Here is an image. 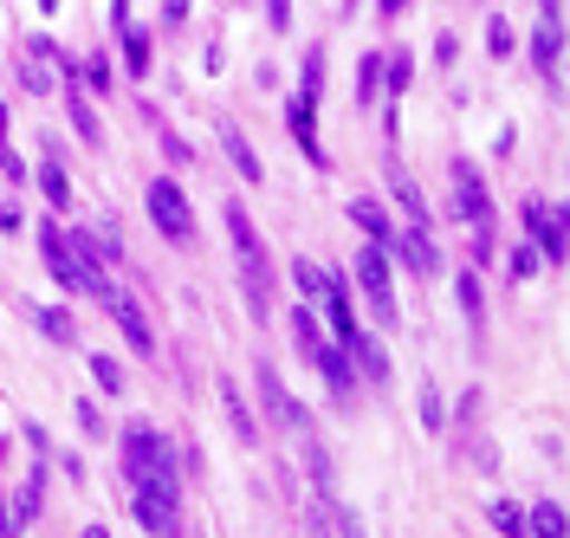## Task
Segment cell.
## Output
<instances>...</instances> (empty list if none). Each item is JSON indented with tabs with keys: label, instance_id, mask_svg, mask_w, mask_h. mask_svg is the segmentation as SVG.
Here are the masks:
<instances>
[{
	"label": "cell",
	"instance_id": "6da1fadb",
	"mask_svg": "<svg viewBox=\"0 0 570 538\" xmlns=\"http://www.w3.org/2000/svg\"><path fill=\"white\" fill-rule=\"evenodd\" d=\"M124 480L137 487V493H176V461H169V441L137 422V429H124Z\"/></svg>",
	"mask_w": 570,
	"mask_h": 538
},
{
	"label": "cell",
	"instance_id": "7a4b0ae2",
	"mask_svg": "<svg viewBox=\"0 0 570 538\" xmlns=\"http://www.w3.org/2000/svg\"><path fill=\"white\" fill-rule=\"evenodd\" d=\"M149 221H156V234L169 241V247H195V234H202V221H195V208H188V195H181V182L156 176L149 182Z\"/></svg>",
	"mask_w": 570,
	"mask_h": 538
},
{
	"label": "cell",
	"instance_id": "3957f363",
	"mask_svg": "<svg viewBox=\"0 0 570 538\" xmlns=\"http://www.w3.org/2000/svg\"><path fill=\"white\" fill-rule=\"evenodd\" d=\"M356 292H363V305H370V319L376 324H395L402 319V305H395V286H390V247H370L356 253Z\"/></svg>",
	"mask_w": 570,
	"mask_h": 538
},
{
	"label": "cell",
	"instance_id": "277c9868",
	"mask_svg": "<svg viewBox=\"0 0 570 538\" xmlns=\"http://www.w3.org/2000/svg\"><path fill=\"white\" fill-rule=\"evenodd\" d=\"M220 221H227V241H234V260H240V280L273 286V260H266V241H259L253 215L240 208V202H227V208H220Z\"/></svg>",
	"mask_w": 570,
	"mask_h": 538
},
{
	"label": "cell",
	"instance_id": "5b68a950",
	"mask_svg": "<svg viewBox=\"0 0 570 538\" xmlns=\"http://www.w3.org/2000/svg\"><path fill=\"white\" fill-rule=\"evenodd\" d=\"M525 234H532V247L544 266H564L570 260V208H558V202H525Z\"/></svg>",
	"mask_w": 570,
	"mask_h": 538
},
{
	"label": "cell",
	"instance_id": "8992f818",
	"mask_svg": "<svg viewBox=\"0 0 570 538\" xmlns=\"http://www.w3.org/2000/svg\"><path fill=\"white\" fill-rule=\"evenodd\" d=\"M39 253H46V273H52V280H59L66 292H105V280H98V273H91V266L71 253V241L59 234V227H52V221L39 227Z\"/></svg>",
	"mask_w": 570,
	"mask_h": 538
},
{
	"label": "cell",
	"instance_id": "52a82bcc",
	"mask_svg": "<svg viewBox=\"0 0 570 538\" xmlns=\"http://www.w3.org/2000/svg\"><path fill=\"white\" fill-rule=\"evenodd\" d=\"M448 182H454V221H466V227H493V195H487V176L466 163V156H454V169H448Z\"/></svg>",
	"mask_w": 570,
	"mask_h": 538
},
{
	"label": "cell",
	"instance_id": "ba28073f",
	"mask_svg": "<svg viewBox=\"0 0 570 538\" xmlns=\"http://www.w3.org/2000/svg\"><path fill=\"white\" fill-rule=\"evenodd\" d=\"M253 383H259V402H266V415L279 422V429H298V434H312V415H305V402L285 390V376L273 370V363L259 358L253 363Z\"/></svg>",
	"mask_w": 570,
	"mask_h": 538
},
{
	"label": "cell",
	"instance_id": "9c48e42d",
	"mask_svg": "<svg viewBox=\"0 0 570 538\" xmlns=\"http://www.w3.org/2000/svg\"><path fill=\"white\" fill-rule=\"evenodd\" d=\"M105 312H110V324L130 338V351H137V358H156V331H149V319H142V305L130 299V292H110L105 286Z\"/></svg>",
	"mask_w": 570,
	"mask_h": 538
},
{
	"label": "cell",
	"instance_id": "30bf717a",
	"mask_svg": "<svg viewBox=\"0 0 570 538\" xmlns=\"http://www.w3.org/2000/svg\"><path fill=\"white\" fill-rule=\"evenodd\" d=\"M214 137H220V149H227V163L240 169V182H253V188L266 182V163H259V149L247 144V130H240L234 117H214Z\"/></svg>",
	"mask_w": 570,
	"mask_h": 538
},
{
	"label": "cell",
	"instance_id": "8fae6325",
	"mask_svg": "<svg viewBox=\"0 0 570 538\" xmlns=\"http://www.w3.org/2000/svg\"><path fill=\"white\" fill-rule=\"evenodd\" d=\"M66 241H71V253H78V260H85L98 280H105V266H117V260H124L117 227H78V234H66Z\"/></svg>",
	"mask_w": 570,
	"mask_h": 538
},
{
	"label": "cell",
	"instance_id": "7c38bea8",
	"mask_svg": "<svg viewBox=\"0 0 570 538\" xmlns=\"http://www.w3.org/2000/svg\"><path fill=\"white\" fill-rule=\"evenodd\" d=\"M390 253L415 273V280H428V273H441V247H434V234L428 227H409V234H395L390 241Z\"/></svg>",
	"mask_w": 570,
	"mask_h": 538
},
{
	"label": "cell",
	"instance_id": "4fadbf2b",
	"mask_svg": "<svg viewBox=\"0 0 570 538\" xmlns=\"http://www.w3.org/2000/svg\"><path fill=\"white\" fill-rule=\"evenodd\" d=\"M137 526L149 538H181V506L176 493H137Z\"/></svg>",
	"mask_w": 570,
	"mask_h": 538
},
{
	"label": "cell",
	"instance_id": "5bb4252c",
	"mask_svg": "<svg viewBox=\"0 0 570 538\" xmlns=\"http://www.w3.org/2000/svg\"><path fill=\"white\" fill-rule=\"evenodd\" d=\"M532 66L551 78V91H564V27L558 20H544L532 33Z\"/></svg>",
	"mask_w": 570,
	"mask_h": 538
},
{
	"label": "cell",
	"instance_id": "9a60e30c",
	"mask_svg": "<svg viewBox=\"0 0 570 538\" xmlns=\"http://www.w3.org/2000/svg\"><path fill=\"white\" fill-rule=\"evenodd\" d=\"M312 370H318V376H324V383H331V390H337V395H351V390H356L351 351H344V344H331V338H324L318 351H312Z\"/></svg>",
	"mask_w": 570,
	"mask_h": 538
},
{
	"label": "cell",
	"instance_id": "2e32d148",
	"mask_svg": "<svg viewBox=\"0 0 570 538\" xmlns=\"http://www.w3.org/2000/svg\"><path fill=\"white\" fill-rule=\"evenodd\" d=\"M344 351H351V370L356 376H370V383H390V351H383V344H376V338H370V331H356V338H344Z\"/></svg>",
	"mask_w": 570,
	"mask_h": 538
},
{
	"label": "cell",
	"instance_id": "e0dca14e",
	"mask_svg": "<svg viewBox=\"0 0 570 538\" xmlns=\"http://www.w3.org/2000/svg\"><path fill=\"white\" fill-rule=\"evenodd\" d=\"M324 319L337 324V338H356V331H363V324H356V299H351V286H344L337 273L324 280Z\"/></svg>",
	"mask_w": 570,
	"mask_h": 538
},
{
	"label": "cell",
	"instance_id": "ac0fdd59",
	"mask_svg": "<svg viewBox=\"0 0 570 538\" xmlns=\"http://www.w3.org/2000/svg\"><path fill=\"white\" fill-rule=\"evenodd\" d=\"M390 188H395V202H402V215L415 221V227H428V221H434V215H428V195H422V182L409 176V169H402L395 156H390Z\"/></svg>",
	"mask_w": 570,
	"mask_h": 538
},
{
	"label": "cell",
	"instance_id": "d6986e66",
	"mask_svg": "<svg viewBox=\"0 0 570 538\" xmlns=\"http://www.w3.org/2000/svg\"><path fill=\"white\" fill-rule=\"evenodd\" d=\"M59 98H66V117H71V130H78L85 144H105V124H98V110H91V98L78 91V78H71V85L59 91Z\"/></svg>",
	"mask_w": 570,
	"mask_h": 538
},
{
	"label": "cell",
	"instance_id": "ffe728a7",
	"mask_svg": "<svg viewBox=\"0 0 570 538\" xmlns=\"http://www.w3.org/2000/svg\"><path fill=\"white\" fill-rule=\"evenodd\" d=\"M220 409H227V429L240 434V441H259V422H253V409H247V395L234 390V383H227V376H220Z\"/></svg>",
	"mask_w": 570,
	"mask_h": 538
},
{
	"label": "cell",
	"instance_id": "44dd1931",
	"mask_svg": "<svg viewBox=\"0 0 570 538\" xmlns=\"http://www.w3.org/2000/svg\"><path fill=\"white\" fill-rule=\"evenodd\" d=\"M27 312H33V324L52 344H78V319H71L66 305H27Z\"/></svg>",
	"mask_w": 570,
	"mask_h": 538
},
{
	"label": "cell",
	"instance_id": "7402d4cb",
	"mask_svg": "<svg viewBox=\"0 0 570 538\" xmlns=\"http://www.w3.org/2000/svg\"><path fill=\"white\" fill-rule=\"evenodd\" d=\"M351 221L370 234V241H376V247H390V241H395V227H390V215H383V202H370V195H363V202H351Z\"/></svg>",
	"mask_w": 570,
	"mask_h": 538
},
{
	"label": "cell",
	"instance_id": "603a6c76",
	"mask_svg": "<svg viewBox=\"0 0 570 538\" xmlns=\"http://www.w3.org/2000/svg\"><path fill=\"white\" fill-rule=\"evenodd\" d=\"M376 98H383V52H363L356 59V105L370 110Z\"/></svg>",
	"mask_w": 570,
	"mask_h": 538
},
{
	"label": "cell",
	"instance_id": "cb8c5ba5",
	"mask_svg": "<svg viewBox=\"0 0 570 538\" xmlns=\"http://www.w3.org/2000/svg\"><path fill=\"white\" fill-rule=\"evenodd\" d=\"M292 338H298V358L312 363V351L324 344V331H318V312H312V305H292Z\"/></svg>",
	"mask_w": 570,
	"mask_h": 538
},
{
	"label": "cell",
	"instance_id": "d4e9b609",
	"mask_svg": "<svg viewBox=\"0 0 570 538\" xmlns=\"http://www.w3.org/2000/svg\"><path fill=\"white\" fill-rule=\"evenodd\" d=\"M39 188H46V202H52V208H71V182H66V169H59V156H46V163H39Z\"/></svg>",
	"mask_w": 570,
	"mask_h": 538
},
{
	"label": "cell",
	"instance_id": "484cf974",
	"mask_svg": "<svg viewBox=\"0 0 570 538\" xmlns=\"http://www.w3.org/2000/svg\"><path fill=\"white\" fill-rule=\"evenodd\" d=\"M525 532H538V538H564V506H558V500L532 506V512H525Z\"/></svg>",
	"mask_w": 570,
	"mask_h": 538
},
{
	"label": "cell",
	"instance_id": "4316f807",
	"mask_svg": "<svg viewBox=\"0 0 570 538\" xmlns=\"http://www.w3.org/2000/svg\"><path fill=\"white\" fill-rule=\"evenodd\" d=\"M292 280H298V292L318 305V299H324V280H331V273H324L318 260H292Z\"/></svg>",
	"mask_w": 570,
	"mask_h": 538
},
{
	"label": "cell",
	"instance_id": "83f0119b",
	"mask_svg": "<svg viewBox=\"0 0 570 538\" xmlns=\"http://www.w3.org/2000/svg\"><path fill=\"white\" fill-rule=\"evenodd\" d=\"M487 52H493V59H512V52H519V33H512V20H487Z\"/></svg>",
	"mask_w": 570,
	"mask_h": 538
},
{
	"label": "cell",
	"instance_id": "f1b7e54d",
	"mask_svg": "<svg viewBox=\"0 0 570 538\" xmlns=\"http://www.w3.org/2000/svg\"><path fill=\"white\" fill-rule=\"evenodd\" d=\"M461 305H466V319H473V331H480V319H487V292H480V273H473V266L461 273Z\"/></svg>",
	"mask_w": 570,
	"mask_h": 538
},
{
	"label": "cell",
	"instance_id": "f546056e",
	"mask_svg": "<svg viewBox=\"0 0 570 538\" xmlns=\"http://www.w3.org/2000/svg\"><path fill=\"white\" fill-rule=\"evenodd\" d=\"M487 519H493L505 538H525V512H519L512 500H493V506H487Z\"/></svg>",
	"mask_w": 570,
	"mask_h": 538
},
{
	"label": "cell",
	"instance_id": "4dcf8cb0",
	"mask_svg": "<svg viewBox=\"0 0 570 538\" xmlns=\"http://www.w3.org/2000/svg\"><path fill=\"white\" fill-rule=\"evenodd\" d=\"M27 526H33V519L20 512V500H13V493H0V538H20Z\"/></svg>",
	"mask_w": 570,
	"mask_h": 538
},
{
	"label": "cell",
	"instance_id": "1f68e13d",
	"mask_svg": "<svg viewBox=\"0 0 570 538\" xmlns=\"http://www.w3.org/2000/svg\"><path fill=\"white\" fill-rule=\"evenodd\" d=\"M415 409H422V429H441V422H448V409H441V390H434V383H422Z\"/></svg>",
	"mask_w": 570,
	"mask_h": 538
},
{
	"label": "cell",
	"instance_id": "d6a6232c",
	"mask_svg": "<svg viewBox=\"0 0 570 538\" xmlns=\"http://www.w3.org/2000/svg\"><path fill=\"white\" fill-rule=\"evenodd\" d=\"M91 376H98V390H110V395L124 390V363L117 358H91Z\"/></svg>",
	"mask_w": 570,
	"mask_h": 538
},
{
	"label": "cell",
	"instance_id": "836d02e7",
	"mask_svg": "<svg viewBox=\"0 0 570 538\" xmlns=\"http://www.w3.org/2000/svg\"><path fill=\"white\" fill-rule=\"evenodd\" d=\"M538 266H544V260H538V247H532V241H519V247H512V280H532Z\"/></svg>",
	"mask_w": 570,
	"mask_h": 538
},
{
	"label": "cell",
	"instance_id": "e575fe53",
	"mask_svg": "<svg viewBox=\"0 0 570 538\" xmlns=\"http://www.w3.org/2000/svg\"><path fill=\"white\" fill-rule=\"evenodd\" d=\"M163 149H169V163H176V169H188V163H195V149L181 144L176 130H163Z\"/></svg>",
	"mask_w": 570,
	"mask_h": 538
},
{
	"label": "cell",
	"instance_id": "d590c367",
	"mask_svg": "<svg viewBox=\"0 0 570 538\" xmlns=\"http://www.w3.org/2000/svg\"><path fill=\"white\" fill-rule=\"evenodd\" d=\"M27 448H33L39 461H52V441H46V429H39V422H27Z\"/></svg>",
	"mask_w": 570,
	"mask_h": 538
},
{
	"label": "cell",
	"instance_id": "8d00e7d4",
	"mask_svg": "<svg viewBox=\"0 0 570 538\" xmlns=\"http://www.w3.org/2000/svg\"><path fill=\"white\" fill-rule=\"evenodd\" d=\"M434 59H441V66H454V59H461V39L441 33V39H434Z\"/></svg>",
	"mask_w": 570,
	"mask_h": 538
},
{
	"label": "cell",
	"instance_id": "74e56055",
	"mask_svg": "<svg viewBox=\"0 0 570 538\" xmlns=\"http://www.w3.org/2000/svg\"><path fill=\"white\" fill-rule=\"evenodd\" d=\"M337 538H363V526H356V512L344 500H337Z\"/></svg>",
	"mask_w": 570,
	"mask_h": 538
},
{
	"label": "cell",
	"instance_id": "f35d334b",
	"mask_svg": "<svg viewBox=\"0 0 570 538\" xmlns=\"http://www.w3.org/2000/svg\"><path fill=\"white\" fill-rule=\"evenodd\" d=\"M71 409H78V422H85V434H105V415H98L91 402H71Z\"/></svg>",
	"mask_w": 570,
	"mask_h": 538
},
{
	"label": "cell",
	"instance_id": "ab89813d",
	"mask_svg": "<svg viewBox=\"0 0 570 538\" xmlns=\"http://www.w3.org/2000/svg\"><path fill=\"white\" fill-rule=\"evenodd\" d=\"M0 169H7V182H27V163H20L7 144H0Z\"/></svg>",
	"mask_w": 570,
	"mask_h": 538
},
{
	"label": "cell",
	"instance_id": "60d3db41",
	"mask_svg": "<svg viewBox=\"0 0 570 538\" xmlns=\"http://www.w3.org/2000/svg\"><path fill=\"white\" fill-rule=\"evenodd\" d=\"M266 13H273V27H279V33L292 27V7H285V0H266Z\"/></svg>",
	"mask_w": 570,
	"mask_h": 538
},
{
	"label": "cell",
	"instance_id": "b9f144b4",
	"mask_svg": "<svg viewBox=\"0 0 570 538\" xmlns=\"http://www.w3.org/2000/svg\"><path fill=\"white\" fill-rule=\"evenodd\" d=\"M181 13H188V0H169V7H163V20H169V27H181Z\"/></svg>",
	"mask_w": 570,
	"mask_h": 538
},
{
	"label": "cell",
	"instance_id": "7bdbcfd3",
	"mask_svg": "<svg viewBox=\"0 0 570 538\" xmlns=\"http://www.w3.org/2000/svg\"><path fill=\"white\" fill-rule=\"evenodd\" d=\"M402 7H409V0H376V13H383V20H395Z\"/></svg>",
	"mask_w": 570,
	"mask_h": 538
},
{
	"label": "cell",
	"instance_id": "ee69618b",
	"mask_svg": "<svg viewBox=\"0 0 570 538\" xmlns=\"http://www.w3.org/2000/svg\"><path fill=\"white\" fill-rule=\"evenodd\" d=\"M78 538H110V526H85V532H78Z\"/></svg>",
	"mask_w": 570,
	"mask_h": 538
},
{
	"label": "cell",
	"instance_id": "f6af8a7d",
	"mask_svg": "<svg viewBox=\"0 0 570 538\" xmlns=\"http://www.w3.org/2000/svg\"><path fill=\"white\" fill-rule=\"evenodd\" d=\"M0 144H7V110H0Z\"/></svg>",
	"mask_w": 570,
	"mask_h": 538
},
{
	"label": "cell",
	"instance_id": "bcb514c9",
	"mask_svg": "<svg viewBox=\"0 0 570 538\" xmlns=\"http://www.w3.org/2000/svg\"><path fill=\"white\" fill-rule=\"evenodd\" d=\"M356 7H363V0H344V13H356Z\"/></svg>",
	"mask_w": 570,
	"mask_h": 538
}]
</instances>
